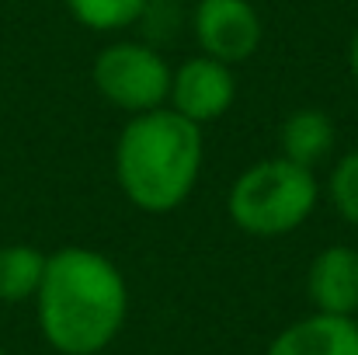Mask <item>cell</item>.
<instances>
[{
	"instance_id": "obj_1",
	"label": "cell",
	"mask_w": 358,
	"mask_h": 355,
	"mask_svg": "<svg viewBox=\"0 0 358 355\" xmlns=\"http://www.w3.org/2000/svg\"><path fill=\"white\" fill-rule=\"evenodd\" d=\"M35 317L42 338L59 355L105 352L129 317L125 275L101 251L59 247L45 258Z\"/></svg>"
},
{
	"instance_id": "obj_2",
	"label": "cell",
	"mask_w": 358,
	"mask_h": 355,
	"mask_svg": "<svg viewBox=\"0 0 358 355\" xmlns=\"http://www.w3.org/2000/svg\"><path fill=\"white\" fill-rule=\"evenodd\" d=\"M202 171V125L174 109H153L125 122L115 143V178L143 213L178 209Z\"/></svg>"
},
{
	"instance_id": "obj_3",
	"label": "cell",
	"mask_w": 358,
	"mask_h": 355,
	"mask_svg": "<svg viewBox=\"0 0 358 355\" xmlns=\"http://www.w3.org/2000/svg\"><path fill=\"white\" fill-rule=\"evenodd\" d=\"M317 178L285 157L250 164L230 188L227 213L243 234L282 237L299 230L317 209Z\"/></svg>"
},
{
	"instance_id": "obj_4",
	"label": "cell",
	"mask_w": 358,
	"mask_h": 355,
	"mask_svg": "<svg viewBox=\"0 0 358 355\" xmlns=\"http://www.w3.org/2000/svg\"><path fill=\"white\" fill-rule=\"evenodd\" d=\"M94 88L105 102L129 116H143L164 109L171 95V67L164 56L143 42H115L98 53L94 60Z\"/></svg>"
},
{
	"instance_id": "obj_5",
	"label": "cell",
	"mask_w": 358,
	"mask_h": 355,
	"mask_svg": "<svg viewBox=\"0 0 358 355\" xmlns=\"http://www.w3.org/2000/svg\"><path fill=\"white\" fill-rule=\"evenodd\" d=\"M192 28L202 56H213L227 67L250 60L261 46V18L247 0H199Z\"/></svg>"
},
{
	"instance_id": "obj_6",
	"label": "cell",
	"mask_w": 358,
	"mask_h": 355,
	"mask_svg": "<svg viewBox=\"0 0 358 355\" xmlns=\"http://www.w3.org/2000/svg\"><path fill=\"white\" fill-rule=\"evenodd\" d=\"M237 98V77L227 63L213 56H195L171 74V109L195 125L216 122L230 112Z\"/></svg>"
},
{
	"instance_id": "obj_7",
	"label": "cell",
	"mask_w": 358,
	"mask_h": 355,
	"mask_svg": "<svg viewBox=\"0 0 358 355\" xmlns=\"http://www.w3.org/2000/svg\"><path fill=\"white\" fill-rule=\"evenodd\" d=\"M306 296L317 314L358 317V251L348 244L324 247L306 272Z\"/></svg>"
},
{
	"instance_id": "obj_8",
	"label": "cell",
	"mask_w": 358,
	"mask_h": 355,
	"mask_svg": "<svg viewBox=\"0 0 358 355\" xmlns=\"http://www.w3.org/2000/svg\"><path fill=\"white\" fill-rule=\"evenodd\" d=\"M264 355H358V321L313 310L278 331Z\"/></svg>"
},
{
	"instance_id": "obj_9",
	"label": "cell",
	"mask_w": 358,
	"mask_h": 355,
	"mask_svg": "<svg viewBox=\"0 0 358 355\" xmlns=\"http://www.w3.org/2000/svg\"><path fill=\"white\" fill-rule=\"evenodd\" d=\"M278 143H282V157L285 160L313 171L334 150V122L320 109H299V112H292L282 122Z\"/></svg>"
},
{
	"instance_id": "obj_10",
	"label": "cell",
	"mask_w": 358,
	"mask_h": 355,
	"mask_svg": "<svg viewBox=\"0 0 358 355\" xmlns=\"http://www.w3.org/2000/svg\"><path fill=\"white\" fill-rule=\"evenodd\" d=\"M45 272V254L31 244H7L0 247V303H24L35 300Z\"/></svg>"
},
{
	"instance_id": "obj_11",
	"label": "cell",
	"mask_w": 358,
	"mask_h": 355,
	"mask_svg": "<svg viewBox=\"0 0 358 355\" xmlns=\"http://www.w3.org/2000/svg\"><path fill=\"white\" fill-rule=\"evenodd\" d=\"M150 0H66V11L91 32H119L143 18Z\"/></svg>"
},
{
	"instance_id": "obj_12",
	"label": "cell",
	"mask_w": 358,
	"mask_h": 355,
	"mask_svg": "<svg viewBox=\"0 0 358 355\" xmlns=\"http://www.w3.org/2000/svg\"><path fill=\"white\" fill-rule=\"evenodd\" d=\"M327 192H331V202H334L338 216L345 223L358 227V150L345 153L334 164L331 181H327Z\"/></svg>"
},
{
	"instance_id": "obj_13",
	"label": "cell",
	"mask_w": 358,
	"mask_h": 355,
	"mask_svg": "<svg viewBox=\"0 0 358 355\" xmlns=\"http://www.w3.org/2000/svg\"><path fill=\"white\" fill-rule=\"evenodd\" d=\"M348 67H352V77H355V84H358V28H355V35H352V46H348Z\"/></svg>"
},
{
	"instance_id": "obj_14",
	"label": "cell",
	"mask_w": 358,
	"mask_h": 355,
	"mask_svg": "<svg viewBox=\"0 0 358 355\" xmlns=\"http://www.w3.org/2000/svg\"><path fill=\"white\" fill-rule=\"evenodd\" d=\"M0 355H7V352H3V349H0Z\"/></svg>"
},
{
	"instance_id": "obj_15",
	"label": "cell",
	"mask_w": 358,
	"mask_h": 355,
	"mask_svg": "<svg viewBox=\"0 0 358 355\" xmlns=\"http://www.w3.org/2000/svg\"><path fill=\"white\" fill-rule=\"evenodd\" d=\"M355 321H358V317H355Z\"/></svg>"
}]
</instances>
